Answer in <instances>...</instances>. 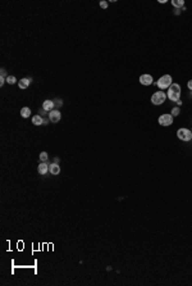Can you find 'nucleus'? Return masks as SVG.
Masks as SVG:
<instances>
[{"label":"nucleus","instance_id":"obj_9","mask_svg":"<svg viewBox=\"0 0 192 286\" xmlns=\"http://www.w3.org/2000/svg\"><path fill=\"white\" fill-rule=\"evenodd\" d=\"M49 172H50L51 175H54V176L59 175V173H60V167H59V164L51 163L50 166H49Z\"/></svg>","mask_w":192,"mask_h":286},{"label":"nucleus","instance_id":"obj_22","mask_svg":"<svg viewBox=\"0 0 192 286\" xmlns=\"http://www.w3.org/2000/svg\"><path fill=\"white\" fill-rule=\"evenodd\" d=\"M175 103H177L178 105H182V100H181V99H179V100H177V101H175Z\"/></svg>","mask_w":192,"mask_h":286},{"label":"nucleus","instance_id":"obj_10","mask_svg":"<svg viewBox=\"0 0 192 286\" xmlns=\"http://www.w3.org/2000/svg\"><path fill=\"white\" fill-rule=\"evenodd\" d=\"M31 81H32V78H22L18 81V86L21 89H27L30 86V84H31Z\"/></svg>","mask_w":192,"mask_h":286},{"label":"nucleus","instance_id":"obj_7","mask_svg":"<svg viewBox=\"0 0 192 286\" xmlns=\"http://www.w3.org/2000/svg\"><path fill=\"white\" fill-rule=\"evenodd\" d=\"M152 76L151 75H142L141 77H140V82H141V85H144V86H149V85L152 84Z\"/></svg>","mask_w":192,"mask_h":286},{"label":"nucleus","instance_id":"obj_2","mask_svg":"<svg viewBox=\"0 0 192 286\" xmlns=\"http://www.w3.org/2000/svg\"><path fill=\"white\" fill-rule=\"evenodd\" d=\"M172 82H173L172 76H169V75H164V76H161L160 78L158 80L156 85H158V87H159V89L164 90V89H168V87L172 85Z\"/></svg>","mask_w":192,"mask_h":286},{"label":"nucleus","instance_id":"obj_18","mask_svg":"<svg viewBox=\"0 0 192 286\" xmlns=\"http://www.w3.org/2000/svg\"><path fill=\"white\" fill-rule=\"evenodd\" d=\"M100 7L103 8V9H106V8H108V3L106 1H100Z\"/></svg>","mask_w":192,"mask_h":286},{"label":"nucleus","instance_id":"obj_4","mask_svg":"<svg viewBox=\"0 0 192 286\" xmlns=\"http://www.w3.org/2000/svg\"><path fill=\"white\" fill-rule=\"evenodd\" d=\"M177 136L179 140L182 141H191L192 139V131H190L188 128H179L177 131Z\"/></svg>","mask_w":192,"mask_h":286},{"label":"nucleus","instance_id":"obj_20","mask_svg":"<svg viewBox=\"0 0 192 286\" xmlns=\"http://www.w3.org/2000/svg\"><path fill=\"white\" fill-rule=\"evenodd\" d=\"M1 77H5V78H7V71H5L4 69V68H1Z\"/></svg>","mask_w":192,"mask_h":286},{"label":"nucleus","instance_id":"obj_8","mask_svg":"<svg viewBox=\"0 0 192 286\" xmlns=\"http://www.w3.org/2000/svg\"><path fill=\"white\" fill-rule=\"evenodd\" d=\"M54 107H55V104H54L53 100H45L42 103V109L44 111H46V112H51Z\"/></svg>","mask_w":192,"mask_h":286},{"label":"nucleus","instance_id":"obj_14","mask_svg":"<svg viewBox=\"0 0 192 286\" xmlns=\"http://www.w3.org/2000/svg\"><path fill=\"white\" fill-rule=\"evenodd\" d=\"M172 5L175 8H183L185 1H183V0H172Z\"/></svg>","mask_w":192,"mask_h":286},{"label":"nucleus","instance_id":"obj_15","mask_svg":"<svg viewBox=\"0 0 192 286\" xmlns=\"http://www.w3.org/2000/svg\"><path fill=\"white\" fill-rule=\"evenodd\" d=\"M49 159V155L46 152H42L40 154V162H42V163H46V161Z\"/></svg>","mask_w":192,"mask_h":286},{"label":"nucleus","instance_id":"obj_1","mask_svg":"<svg viewBox=\"0 0 192 286\" xmlns=\"http://www.w3.org/2000/svg\"><path fill=\"white\" fill-rule=\"evenodd\" d=\"M166 98H169L172 101H177L181 98V86L178 84H172L168 87V94Z\"/></svg>","mask_w":192,"mask_h":286},{"label":"nucleus","instance_id":"obj_6","mask_svg":"<svg viewBox=\"0 0 192 286\" xmlns=\"http://www.w3.org/2000/svg\"><path fill=\"white\" fill-rule=\"evenodd\" d=\"M60 118H62V114H60V112L56 111V109H53L51 112H49V119H50V122L56 123L60 121Z\"/></svg>","mask_w":192,"mask_h":286},{"label":"nucleus","instance_id":"obj_12","mask_svg":"<svg viewBox=\"0 0 192 286\" xmlns=\"http://www.w3.org/2000/svg\"><path fill=\"white\" fill-rule=\"evenodd\" d=\"M32 123H34L35 126H40V125H44V118L41 117V115H38V114L34 115V117H32Z\"/></svg>","mask_w":192,"mask_h":286},{"label":"nucleus","instance_id":"obj_13","mask_svg":"<svg viewBox=\"0 0 192 286\" xmlns=\"http://www.w3.org/2000/svg\"><path fill=\"white\" fill-rule=\"evenodd\" d=\"M21 115L23 118H28L30 115H31V109L27 108V107H24V108L21 109Z\"/></svg>","mask_w":192,"mask_h":286},{"label":"nucleus","instance_id":"obj_11","mask_svg":"<svg viewBox=\"0 0 192 286\" xmlns=\"http://www.w3.org/2000/svg\"><path fill=\"white\" fill-rule=\"evenodd\" d=\"M37 171H38L40 175H46V173L49 172V166L46 163H42V162H41V163L38 164V167H37Z\"/></svg>","mask_w":192,"mask_h":286},{"label":"nucleus","instance_id":"obj_19","mask_svg":"<svg viewBox=\"0 0 192 286\" xmlns=\"http://www.w3.org/2000/svg\"><path fill=\"white\" fill-rule=\"evenodd\" d=\"M54 104H55V105H58V107H62V100H60V99H59V100H58V99H56V100H54Z\"/></svg>","mask_w":192,"mask_h":286},{"label":"nucleus","instance_id":"obj_21","mask_svg":"<svg viewBox=\"0 0 192 286\" xmlns=\"http://www.w3.org/2000/svg\"><path fill=\"white\" fill-rule=\"evenodd\" d=\"M187 87H188V89H190V90H192V80H191V81H188V84H187Z\"/></svg>","mask_w":192,"mask_h":286},{"label":"nucleus","instance_id":"obj_16","mask_svg":"<svg viewBox=\"0 0 192 286\" xmlns=\"http://www.w3.org/2000/svg\"><path fill=\"white\" fill-rule=\"evenodd\" d=\"M7 82L9 85H13V84H15V82H17V78H15L14 76H8L7 77Z\"/></svg>","mask_w":192,"mask_h":286},{"label":"nucleus","instance_id":"obj_5","mask_svg":"<svg viewBox=\"0 0 192 286\" xmlns=\"http://www.w3.org/2000/svg\"><path fill=\"white\" fill-rule=\"evenodd\" d=\"M159 125L160 126H164V127H166V126H171L173 123V115L172 114H163L159 117Z\"/></svg>","mask_w":192,"mask_h":286},{"label":"nucleus","instance_id":"obj_17","mask_svg":"<svg viewBox=\"0 0 192 286\" xmlns=\"http://www.w3.org/2000/svg\"><path fill=\"white\" fill-rule=\"evenodd\" d=\"M178 114H179V108H178V107H175V108L172 109V115H173V117H177Z\"/></svg>","mask_w":192,"mask_h":286},{"label":"nucleus","instance_id":"obj_3","mask_svg":"<svg viewBox=\"0 0 192 286\" xmlns=\"http://www.w3.org/2000/svg\"><path fill=\"white\" fill-rule=\"evenodd\" d=\"M166 99V94L163 91H158V92H154L152 96H151V103L155 104V105H160L165 101Z\"/></svg>","mask_w":192,"mask_h":286}]
</instances>
